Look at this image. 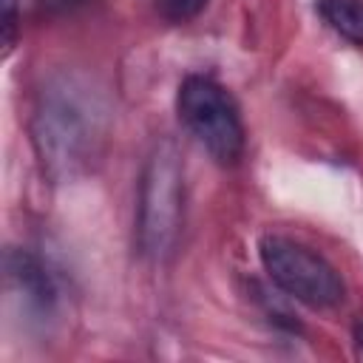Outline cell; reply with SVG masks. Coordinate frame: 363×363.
<instances>
[{"mask_svg":"<svg viewBox=\"0 0 363 363\" xmlns=\"http://www.w3.org/2000/svg\"><path fill=\"white\" fill-rule=\"evenodd\" d=\"M31 139L51 179L65 182L85 173L105 139V108L99 96L71 77L51 82L40 94Z\"/></svg>","mask_w":363,"mask_h":363,"instance_id":"cell-1","label":"cell"},{"mask_svg":"<svg viewBox=\"0 0 363 363\" xmlns=\"http://www.w3.org/2000/svg\"><path fill=\"white\" fill-rule=\"evenodd\" d=\"M184 224V170L170 142H156L139 182L136 241L142 255L164 261L179 244Z\"/></svg>","mask_w":363,"mask_h":363,"instance_id":"cell-2","label":"cell"},{"mask_svg":"<svg viewBox=\"0 0 363 363\" xmlns=\"http://www.w3.org/2000/svg\"><path fill=\"white\" fill-rule=\"evenodd\" d=\"M182 125L221 164H233L244 153V122L235 99L210 77H187L176 94Z\"/></svg>","mask_w":363,"mask_h":363,"instance_id":"cell-3","label":"cell"},{"mask_svg":"<svg viewBox=\"0 0 363 363\" xmlns=\"http://www.w3.org/2000/svg\"><path fill=\"white\" fill-rule=\"evenodd\" d=\"M258 255L269 281L289 298L312 309H329L343 301L337 269L306 244L286 235H264L258 241Z\"/></svg>","mask_w":363,"mask_h":363,"instance_id":"cell-4","label":"cell"},{"mask_svg":"<svg viewBox=\"0 0 363 363\" xmlns=\"http://www.w3.org/2000/svg\"><path fill=\"white\" fill-rule=\"evenodd\" d=\"M6 272H9V284L14 295H20L28 312L51 315L57 303V284L48 275V269L40 264V258L23 250H11L6 258Z\"/></svg>","mask_w":363,"mask_h":363,"instance_id":"cell-5","label":"cell"},{"mask_svg":"<svg viewBox=\"0 0 363 363\" xmlns=\"http://www.w3.org/2000/svg\"><path fill=\"white\" fill-rule=\"evenodd\" d=\"M318 14L335 34L363 45V0H318Z\"/></svg>","mask_w":363,"mask_h":363,"instance_id":"cell-6","label":"cell"},{"mask_svg":"<svg viewBox=\"0 0 363 363\" xmlns=\"http://www.w3.org/2000/svg\"><path fill=\"white\" fill-rule=\"evenodd\" d=\"M210 0H156V9L170 23H187L204 11Z\"/></svg>","mask_w":363,"mask_h":363,"instance_id":"cell-7","label":"cell"},{"mask_svg":"<svg viewBox=\"0 0 363 363\" xmlns=\"http://www.w3.org/2000/svg\"><path fill=\"white\" fill-rule=\"evenodd\" d=\"M0 6H3V17H0V23H3V51L9 54L11 45H14V31H17V0H0Z\"/></svg>","mask_w":363,"mask_h":363,"instance_id":"cell-8","label":"cell"},{"mask_svg":"<svg viewBox=\"0 0 363 363\" xmlns=\"http://www.w3.org/2000/svg\"><path fill=\"white\" fill-rule=\"evenodd\" d=\"M85 3H91V0H40V9L48 14H68V11L82 9Z\"/></svg>","mask_w":363,"mask_h":363,"instance_id":"cell-9","label":"cell"},{"mask_svg":"<svg viewBox=\"0 0 363 363\" xmlns=\"http://www.w3.org/2000/svg\"><path fill=\"white\" fill-rule=\"evenodd\" d=\"M352 340H354V352H357V357L363 360V318L352 326Z\"/></svg>","mask_w":363,"mask_h":363,"instance_id":"cell-10","label":"cell"}]
</instances>
